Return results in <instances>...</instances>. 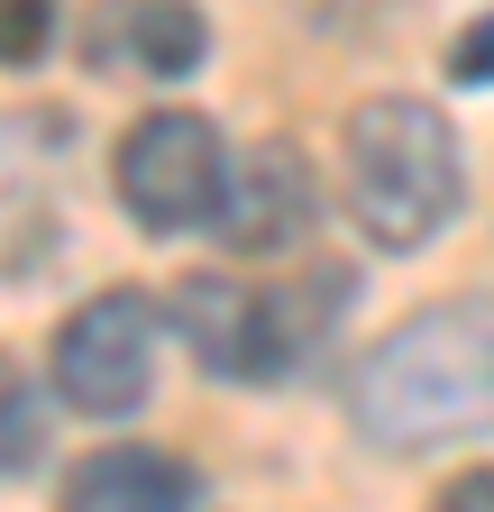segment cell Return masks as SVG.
I'll return each instance as SVG.
<instances>
[{"instance_id": "9c48e42d", "label": "cell", "mask_w": 494, "mask_h": 512, "mask_svg": "<svg viewBox=\"0 0 494 512\" xmlns=\"http://www.w3.org/2000/svg\"><path fill=\"white\" fill-rule=\"evenodd\" d=\"M193 503H202V476L165 448H92L65 476L55 512H193Z\"/></svg>"}, {"instance_id": "ba28073f", "label": "cell", "mask_w": 494, "mask_h": 512, "mask_svg": "<svg viewBox=\"0 0 494 512\" xmlns=\"http://www.w3.org/2000/svg\"><path fill=\"white\" fill-rule=\"evenodd\" d=\"M211 46L202 10L193 0H101V19H92V64L110 74V64H129L138 83H174V74H193Z\"/></svg>"}, {"instance_id": "30bf717a", "label": "cell", "mask_w": 494, "mask_h": 512, "mask_svg": "<svg viewBox=\"0 0 494 512\" xmlns=\"http://www.w3.org/2000/svg\"><path fill=\"white\" fill-rule=\"evenodd\" d=\"M46 37H55V0H0V74L37 64Z\"/></svg>"}, {"instance_id": "7a4b0ae2", "label": "cell", "mask_w": 494, "mask_h": 512, "mask_svg": "<svg viewBox=\"0 0 494 512\" xmlns=\"http://www.w3.org/2000/svg\"><path fill=\"white\" fill-rule=\"evenodd\" d=\"M339 174H348V220L376 247H421L458 211V128L412 92L357 101L339 138Z\"/></svg>"}, {"instance_id": "52a82bcc", "label": "cell", "mask_w": 494, "mask_h": 512, "mask_svg": "<svg viewBox=\"0 0 494 512\" xmlns=\"http://www.w3.org/2000/svg\"><path fill=\"white\" fill-rule=\"evenodd\" d=\"M312 165H302L293 147H257L238 174H229V192H220V238L238 247V256H284L302 229H312Z\"/></svg>"}, {"instance_id": "8992f818", "label": "cell", "mask_w": 494, "mask_h": 512, "mask_svg": "<svg viewBox=\"0 0 494 512\" xmlns=\"http://www.w3.org/2000/svg\"><path fill=\"white\" fill-rule=\"evenodd\" d=\"M65 238V119L10 110L0 119V284L37 275Z\"/></svg>"}, {"instance_id": "8fae6325", "label": "cell", "mask_w": 494, "mask_h": 512, "mask_svg": "<svg viewBox=\"0 0 494 512\" xmlns=\"http://www.w3.org/2000/svg\"><path fill=\"white\" fill-rule=\"evenodd\" d=\"M449 74H458V83H494V19H476V28L449 46Z\"/></svg>"}, {"instance_id": "7c38bea8", "label": "cell", "mask_w": 494, "mask_h": 512, "mask_svg": "<svg viewBox=\"0 0 494 512\" xmlns=\"http://www.w3.org/2000/svg\"><path fill=\"white\" fill-rule=\"evenodd\" d=\"M430 512H494V467H467V476H449Z\"/></svg>"}, {"instance_id": "3957f363", "label": "cell", "mask_w": 494, "mask_h": 512, "mask_svg": "<svg viewBox=\"0 0 494 512\" xmlns=\"http://www.w3.org/2000/svg\"><path fill=\"white\" fill-rule=\"evenodd\" d=\"M357 275L348 266H312L293 293H257V284H229V275H193L174 284V330L220 384H284L302 357L321 348V330L348 311Z\"/></svg>"}, {"instance_id": "277c9868", "label": "cell", "mask_w": 494, "mask_h": 512, "mask_svg": "<svg viewBox=\"0 0 494 512\" xmlns=\"http://www.w3.org/2000/svg\"><path fill=\"white\" fill-rule=\"evenodd\" d=\"M119 202H129L138 229H193L220 220V192H229V156H220V128L202 110H147L129 138H119Z\"/></svg>"}, {"instance_id": "6da1fadb", "label": "cell", "mask_w": 494, "mask_h": 512, "mask_svg": "<svg viewBox=\"0 0 494 512\" xmlns=\"http://www.w3.org/2000/svg\"><path fill=\"white\" fill-rule=\"evenodd\" d=\"M348 421L394 458L476 439L494 421V293L430 302L403 330H385L348 375Z\"/></svg>"}, {"instance_id": "5b68a950", "label": "cell", "mask_w": 494, "mask_h": 512, "mask_svg": "<svg viewBox=\"0 0 494 512\" xmlns=\"http://www.w3.org/2000/svg\"><path fill=\"white\" fill-rule=\"evenodd\" d=\"M55 394H65L74 412L92 421H119V412H138L147 403V384H156V302L147 293H92L65 330H55Z\"/></svg>"}]
</instances>
